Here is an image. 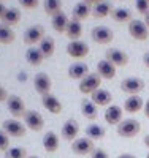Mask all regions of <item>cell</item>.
Returning <instances> with one entry per match:
<instances>
[{"label":"cell","instance_id":"6da1fadb","mask_svg":"<svg viewBox=\"0 0 149 158\" xmlns=\"http://www.w3.org/2000/svg\"><path fill=\"white\" fill-rule=\"evenodd\" d=\"M102 85V77L100 74L95 71V73H89L84 79H81L79 81V92L81 94H84V95H92L94 92H97Z\"/></svg>","mask_w":149,"mask_h":158},{"label":"cell","instance_id":"7a4b0ae2","mask_svg":"<svg viewBox=\"0 0 149 158\" xmlns=\"http://www.w3.org/2000/svg\"><path fill=\"white\" fill-rule=\"evenodd\" d=\"M141 131V123L137 118H124L117 125V135L121 138H135Z\"/></svg>","mask_w":149,"mask_h":158},{"label":"cell","instance_id":"3957f363","mask_svg":"<svg viewBox=\"0 0 149 158\" xmlns=\"http://www.w3.org/2000/svg\"><path fill=\"white\" fill-rule=\"evenodd\" d=\"M22 118H24V125L29 128L30 131L38 133V131H42L45 128V118H43V115L40 114L38 111H35V109H29Z\"/></svg>","mask_w":149,"mask_h":158},{"label":"cell","instance_id":"277c9868","mask_svg":"<svg viewBox=\"0 0 149 158\" xmlns=\"http://www.w3.org/2000/svg\"><path fill=\"white\" fill-rule=\"evenodd\" d=\"M2 130L11 138H24L27 133V127L22 122L16 120V118H8V120H5L2 123Z\"/></svg>","mask_w":149,"mask_h":158},{"label":"cell","instance_id":"5b68a950","mask_svg":"<svg viewBox=\"0 0 149 158\" xmlns=\"http://www.w3.org/2000/svg\"><path fill=\"white\" fill-rule=\"evenodd\" d=\"M129 33L133 40H137V41H146L147 36H149V29L144 24V21L133 19V21L129 22Z\"/></svg>","mask_w":149,"mask_h":158},{"label":"cell","instance_id":"8992f818","mask_svg":"<svg viewBox=\"0 0 149 158\" xmlns=\"http://www.w3.org/2000/svg\"><path fill=\"white\" fill-rule=\"evenodd\" d=\"M45 36H46V35H45L43 25H40V24L30 25V27L25 30V33H24V43L29 44V46L32 48V46H35V44L42 43V40H43Z\"/></svg>","mask_w":149,"mask_h":158},{"label":"cell","instance_id":"52a82bcc","mask_svg":"<svg viewBox=\"0 0 149 158\" xmlns=\"http://www.w3.org/2000/svg\"><path fill=\"white\" fill-rule=\"evenodd\" d=\"M7 108H8L10 114H11L13 117H16V118L24 117L25 112H27L24 100H22L21 97H18V95H10V97H8V100H7Z\"/></svg>","mask_w":149,"mask_h":158},{"label":"cell","instance_id":"ba28073f","mask_svg":"<svg viewBox=\"0 0 149 158\" xmlns=\"http://www.w3.org/2000/svg\"><path fill=\"white\" fill-rule=\"evenodd\" d=\"M144 89V81L140 77H125L122 82H121V90L125 92V94L130 95H138L140 92H143Z\"/></svg>","mask_w":149,"mask_h":158},{"label":"cell","instance_id":"9c48e42d","mask_svg":"<svg viewBox=\"0 0 149 158\" xmlns=\"http://www.w3.org/2000/svg\"><path fill=\"white\" fill-rule=\"evenodd\" d=\"M67 54H68L72 59H76V60H81L89 56V46L84 43V41H70L67 44Z\"/></svg>","mask_w":149,"mask_h":158},{"label":"cell","instance_id":"30bf717a","mask_svg":"<svg viewBox=\"0 0 149 158\" xmlns=\"http://www.w3.org/2000/svg\"><path fill=\"white\" fill-rule=\"evenodd\" d=\"M94 150H95V146L89 138H78L72 142V152L76 155H90Z\"/></svg>","mask_w":149,"mask_h":158},{"label":"cell","instance_id":"8fae6325","mask_svg":"<svg viewBox=\"0 0 149 158\" xmlns=\"http://www.w3.org/2000/svg\"><path fill=\"white\" fill-rule=\"evenodd\" d=\"M90 36H92V40H94L97 44H108V43H111L113 38H114L111 29H108L106 25H99V27H94L92 32H90Z\"/></svg>","mask_w":149,"mask_h":158},{"label":"cell","instance_id":"7c38bea8","mask_svg":"<svg viewBox=\"0 0 149 158\" xmlns=\"http://www.w3.org/2000/svg\"><path fill=\"white\" fill-rule=\"evenodd\" d=\"M51 85H52V82H51L49 74H46V73H37L35 74V77H33V87H35L38 95L43 97V95L51 94Z\"/></svg>","mask_w":149,"mask_h":158},{"label":"cell","instance_id":"4fadbf2b","mask_svg":"<svg viewBox=\"0 0 149 158\" xmlns=\"http://www.w3.org/2000/svg\"><path fill=\"white\" fill-rule=\"evenodd\" d=\"M105 59L108 62H111L114 67H125V65L129 63V54L125 51H121L117 48L108 49L106 54H105Z\"/></svg>","mask_w":149,"mask_h":158},{"label":"cell","instance_id":"5bb4252c","mask_svg":"<svg viewBox=\"0 0 149 158\" xmlns=\"http://www.w3.org/2000/svg\"><path fill=\"white\" fill-rule=\"evenodd\" d=\"M78 133H79V123L75 120V118H68V120L62 125V130H60L62 139L68 141V142H73L75 139H78Z\"/></svg>","mask_w":149,"mask_h":158},{"label":"cell","instance_id":"9a60e30c","mask_svg":"<svg viewBox=\"0 0 149 158\" xmlns=\"http://www.w3.org/2000/svg\"><path fill=\"white\" fill-rule=\"evenodd\" d=\"M105 120L108 125H119L124 120V108L117 106V104H111L105 111Z\"/></svg>","mask_w":149,"mask_h":158},{"label":"cell","instance_id":"2e32d148","mask_svg":"<svg viewBox=\"0 0 149 158\" xmlns=\"http://www.w3.org/2000/svg\"><path fill=\"white\" fill-rule=\"evenodd\" d=\"M42 104L45 106V109H48V112L51 114H60L64 106H62V103L60 100L56 97V95H52V94H48V95H43L42 97Z\"/></svg>","mask_w":149,"mask_h":158},{"label":"cell","instance_id":"e0dca14e","mask_svg":"<svg viewBox=\"0 0 149 158\" xmlns=\"http://www.w3.org/2000/svg\"><path fill=\"white\" fill-rule=\"evenodd\" d=\"M144 100L140 95H130L125 101H124V111L127 114H137L141 109H144Z\"/></svg>","mask_w":149,"mask_h":158},{"label":"cell","instance_id":"ac0fdd59","mask_svg":"<svg viewBox=\"0 0 149 158\" xmlns=\"http://www.w3.org/2000/svg\"><path fill=\"white\" fill-rule=\"evenodd\" d=\"M90 100L94 104L97 106H111V101H113V95L110 90L106 89H99L97 92H94L90 95Z\"/></svg>","mask_w":149,"mask_h":158},{"label":"cell","instance_id":"d6986e66","mask_svg":"<svg viewBox=\"0 0 149 158\" xmlns=\"http://www.w3.org/2000/svg\"><path fill=\"white\" fill-rule=\"evenodd\" d=\"M97 73L100 74L102 79H114L116 76V67L111 63V62H108L106 59L100 60L97 63Z\"/></svg>","mask_w":149,"mask_h":158},{"label":"cell","instance_id":"ffe728a7","mask_svg":"<svg viewBox=\"0 0 149 158\" xmlns=\"http://www.w3.org/2000/svg\"><path fill=\"white\" fill-rule=\"evenodd\" d=\"M59 136L54 133V131H48V133H45L43 136V149L48 152V153H54L59 150Z\"/></svg>","mask_w":149,"mask_h":158},{"label":"cell","instance_id":"44dd1931","mask_svg":"<svg viewBox=\"0 0 149 158\" xmlns=\"http://www.w3.org/2000/svg\"><path fill=\"white\" fill-rule=\"evenodd\" d=\"M89 74V67L83 62H78V63H73L68 67V77L70 79H84L86 76Z\"/></svg>","mask_w":149,"mask_h":158},{"label":"cell","instance_id":"7402d4cb","mask_svg":"<svg viewBox=\"0 0 149 158\" xmlns=\"http://www.w3.org/2000/svg\"><path fill=\"white\" fill-rule=\"evenodd\" d=\"M51 24H52V29L56 30L57 33H65V32H67V29H68L70 19H68V16H67L65 13L62 11V13H59V15L52 16Z\"/></svg>","mask_w":149,"mask_h":158},{"label":"cell","instance_id":"603a6c76","mask_svg":"<svg viewBox=\"0 0 149 158\" xmlns=\"http://www.w3.org/2000/svg\"><path fill=\"white\" fill-rule=\"evenodd\" d=\"M113 3L110 2V0H103L102 3H99V5H95L94 6V10H92V15L95 16L97 19H105V18H108L113 13Z\"/></svg>","mask_w":149,"mask_h":158},{"label":"cell","instance_id":"cb8c5ba5","mask_svg":"<svg viewBox=\"0 0 149 158\" xmlns=\"http://www.w3.org/2000/svg\"><path fill=\"white\" fill-rule=\"evenodd\" d=\"M90 6L87 5V3H84V2H79V3H76L75 5V8H73V11H72V18L75 19V21H79V22H83V21H86L89 16H90Z\"/></svg>","mask_w":149,"mask_h":158},{"label":"cell","instance_id":"d4e9b609","mask_svg":"<svg viewBox=\"0 0 149 158\" xmlns=\"http://www.w3.org/2000/svg\"><path fill=\"white\" fill-rule=\"evenodd\" d=\"M81 114H83L87 120H95L99 115L97 104H94L92 100H83L81 101Z\"/></svg>","mask_w":149,"mask_h":158},{"label":"cell","instance_id":"484cf974","mask_svg":"<svg viewBox=\"0 0 149 158\" xmlns=\"http://www.w3.org/2000/svg\"><path fill=\"white\" fill-rule=\"evenodd\" d=\"M25 60H27V63H30L32 67H38V65L45 60V56L42 54L40 48L32 46V48H29L25 51Z\"/></svg>","mask_w":149,"mask_h":158},{"label":"cell","instance_id":"4316f807","mask_svg":"<svg viewBox=\"0 0 149 158\" xmlns=\"http://www.w3.org/2000/svg\"><path fill=\"white\" fill-rule=\"evenodd\" d=\"M65 35L68 36L70 41H78V40L81 38V35H83V25H81V22L72 19L70 24H68V29H67V32H65Z\"/></svg>","mask_w":149,"mask_h":158},{"label":"cell","instance_id":"83f0119b","mask_svg":"<svg viewBox=\"0 0 149 158\" xmlns=\"http://www.w3.org/2000/svg\"><path fill=\"white\" fill-rule=\"evenodd\" d=\"M111 19L119 22V24H124V22H130L133 21L132 18V11L124 8V6H119V8H114L113 13H111Z\"/></svg>","mask_w":149,"mask_h":158},{"label":"cell","instance_id":"f1b7e54d","mask_svg":"<svg viewBox=\"0 0 149 158\" xmlns=\"http://www.w3.org/2000/svg\"><path fill=\"white\" fill-rule=\"evenodd\" d=\"M21 21V11L18 8H7L5 15L2 18V24L8 25V27H13Z\"/></svg>","mask_w":149,"mask_h":158},{"label":"cell","instance_id":"f546056e","mask_svg":"<svg viewBox=\"0 0 149 158\" xmlns=\"http://www.w3.org/2000/svg\"><path fill=\"white\" fill-rule=\"evenodd\" d=\"M40 51H42V54L45 56V59H49L54 56V51H56V41H54V38L51 36H45L42 40V43L38 44Z\"/></svg>","mask_w":149,"mask_h":158},{"label":"cell","instance_id":"4dcf8cb0","mask_svg":"<svg viewBox=\"0 0 149 158\" xmlns=\"http://www.w3.org/2000/svg\"><path fill=\"white\" fill-rule=\"evenodd\" d=\"M86 138L92 139V141H100L105 138V128L100 127L99 123H90L86 128Z\"/></svg>","mask_w":149,"mask_h":158},{"label":"cell","instance_id":"1f68e13d","mask_svg":"<svg viewBox=\"0 0 149 158\" xmlns=\"http://www.w3.org/2000/svg\"><path fill=\"white\" fill-rule=\"evenodd\" d=\"M16 40V33L11 27L0 24V44H11Z\"/></svg>","mask_w":149,"mask_h":158},{"label":"cell","instance_id":"d6a6232c","mask_svg":"<svg viewBox=\"0 0 149 158\" xmlns=\"http://www.w3.org/2000/svg\"><path fill=\"white\" fill-rule=\"evenodd\" d=\"M43 10L48 16H56L62 13V0H45Z\"/></svg>","mask_w":149,"mask_h":158},{"label":"cell","instance_id":"836d02e7","mask_svg":"<svg viewBox=\"0 0 149 158\" xmlns=\"http://www.w3.org/2000/svg\"><path fill=\"white\" fill-rule=\"evenodd\" d=\"M27 150L24 147H10L5 152V158H27Z\"/></svg>","mask_w":149,"mask_h":158},{"label":"cell","instance_id":"e575fe53","mask_svg":"<svg viewBox=\"0 0 149 158\" xmlns=\"http://www.w3.org/2000/svg\"><path fill=\"white\" fill-rule=\"evenodd\" d=\"M135 6H137V11L140 15H147L149 13V2L147 0H135Z\"/></svg>","mask_w":149,"mask_h":158},{"label":"cell","instance_id":"d590c367","mask_svg":"<svg viewBox=\"0 0 149 158\" xmlns=\"http://www.w3.org/2000/svg\"><path fill=\"white\" fill-rule=\"evenodd\" d=\"M10 149V136L5 133L3 130H0V150L7 152Z\"/></svg>","mask_w":149,"mask_h":158},{"label":"cell","instance_id":"8d00e7d4","mask_svg":"<svg viewBox=\"0 0 149 158\" xmlns=\"http://www.w3.org/2000/svg\"><path fill=\"white\" fill-rule=\"evenodd\" d=\"M18 2L25 10H35L40 5V0H18Z\"/></svg>","mask_w":149,"mask_h":158},{"label":"cell","instance_id":"74e56055","mask_svg":"<svg viewBox=\"0 0 149 158\" xmlns=\"http://www.w3.org/2000/svg\"><path fill=\"white\" fill-rule=\"evenodd\" d=\"M90 158H110V155H108L103 149H95L90 153Z\"/></svg>","mask_w":149,"mask_h":158},{"label":"cell","instance_id":"f35d334b","mask_svg":"<svg viewBox=\"0 0 149 158\" xmlns=\"http://www.w3.org/2000/svg\"><path fill=\"white\" fill-rule=\"evenodd\" d=\"M8 90L5 89V87H2V85H0V103H2V101H7L8 100Z\"/></svg>","mask_w":149,"mask_h":158},{"label":"cell","instance_id":"ab89813d","mask_svg":"<svg viewBox=\"0 0 149 158\" xmlns=\"http://www.w3.org/2000/svg\"><path fill=\"white\" fill-rule=\"evenodd\" d=\"M84 3H87L89 6H95V5H99V3H102L103 0H83Z\"/></svg>","mask_w":149,"mask_h":158},{"label":"cell","instance_id":"60d3db41","mask_svg":"<svg viewBox=\"0 0 149 158\" xmlns=\"http://www.w3.org/2000/svg\"><path fill=\"white\" fill-rule=\"evenodd\" d=\"M143 111H144V115L149 118V98H147L146 103H144V109H143Z\"/></svg>","mask_w":149,"mask_h":158},{"label":"cell","instance_id":"b9f144b4","mask_svg":"<svg viewBox=\"0 0 149 158\" xmlns=\"http://www.w3.org/2000/svg\"><path fill=\"white\" fill-rule=\"evenodd\" d=\"M5 11H7V6L0 2V21H2V18H3V15H5Z\"/></svg>","mask_w":149,"mask_h":158},{"label":"cell","instance_id":"7bdbcfd3","mask_svg":"<svg viewBox=\"0 0 149 158\" xmlns=\"http://www.w3.org/2000/svg\"><path fill=\"white\" fill-rule=\"evenodd\" d=\"M143 63L146 65V68H149V52H146L143 56Z\"/></svg>","mask_w":149,"mask_h":158},{"label":"cell","instance_id":"ee69618b","mask_svg":"<svg viewBox=\"0 0 149 158\" xmlns=\"http://www.w3.org/2000/svg\"><path fill=\"white\" fill-rule=\"evenodd\" d=\"M117 158H137L135 155H132V153H121Z\"/></svg>","mask_w":149,"mask_h":158},{"label":"cell","instance_id":"f6af8a7d","mask_svg":"<svg viewBox=\"0 0 149 158\" xmlns=\"http://www.w3.org/2000/svg\"><path fill=\"white\" fill-rule=\"evenodd\" d=\"M143 141H144V146H146V147H147V149H149V135H146V136H144V139H143Z\"/></svg>","mask_w":149,"mask_h":158},{"label":"cell","instance_id":"bcb514c9","mask_svg":"<svg viewBox=\"0 0 149 158\" xmlns=\"http://www.w3.org/2000/svg\"><path fill=\"white\" fill-rule=\"evenodd\" d=\"M144 24L147 25V29H149V13H147V15L144 16Z\"/></svg>","mask_w":149,"mask_h":158},{"label":"cell","instance_id":"7dc6e473","mask_svg":"<svg viewBox=\"0 0 149 158\" xmlns=\"http://www.w3.org/2000/svg\"><path fill=\"white\" fill-rule=\"evenodd\" d=\"M27 158H40V156H35V155H30V156H27Z\"/></svg>","mask_w":149,"mask_h":158},{"label":"cell","instance_id":"c3c4849f","mask_svg":"<svg viewBox=\"0 0 149 158\" xmlns=\"http://www.w3.org/2000/svg\"><path fill=\"white\" fill-rule=\"evenodd\" d=\"M146 158H149V153H147V155H146Z\"/></svg>","mask_w":149,"mask_h":158},{"label":"cell","instance_id":"681fc988","mask_svg":"<svg viewBox=\"0 0 149 158\" xmlns=\"http://www.w3.org/2000/svg\"><path fill=\"white\" fill-rule=\"evenodd\" d=\"M0 2H3V0H0Z\"/></svg>","mask_w":149,"mask_h":158},{"label":"cell","instance_id":"f907efd6","mask_svg":"<svg viewBox=\"0 0 149 158\" xmlns=\"http://www.w3.org/2000/svg\"><path fill=\"white\" fill-rule=\"evenodd\" d=\"M147 2H149V0H147Z\"/></svg>","mask_w":149,"mask_h":158}]
</instances>
